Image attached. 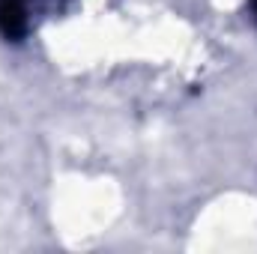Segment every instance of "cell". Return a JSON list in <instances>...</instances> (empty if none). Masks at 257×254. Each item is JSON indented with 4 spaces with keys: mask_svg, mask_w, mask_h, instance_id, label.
<instances>
[{
    "mask_svg": "<svg viewBox=\"0 0 257 254\" xmlns=\"http://www.w3.org/2000/svg\"><path fill=\"white\" fill-rule=\"evenodd\" d=\"M36 0H0V36L9 42H18L30 30Z\"/></svg>",
    "mask_w": 257,
    "mask_h": 254,
    "instance_id": "cell-1",
    "label": "cell"
},
{
    "mask_svg": "<svg viewBox=\"0 0 257 254\" xmlns=\"http://www.w3.org/2000/svg\"><path fill=\"white\" fill-rule=\"evenodd\" d=\"M251 6H254V18H257V0H254V3H251Z\"/></svg>",
    "mask_w": 257,
    "mask_h": 254,
    "instance_id": "cell-2",
    "label": "cell"
}]
</instances>
